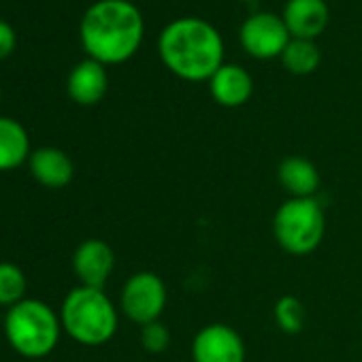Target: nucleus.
I'll list each match as a JSON object with an SVG mask.
<instances>
[{
    "instance_id": "nucleus-17",
    "label": "nucleus",
    "mask_w": 362,
    "mask_h": 362,
    "mask_svg": "<svg viewBox=\"0 0 362 362\" xmlns=\"http://www.w3.org/2000/svg\"><path fill=\"white\" fill-rule=\"evenodd\" d=\"M273 317L279 330H284L286 334H298L305 328L307 322V309L300 303V298L286 294L279 296L275 307H273Z\"/></svg>"
},
{
    "instance_id": "nucleus-8",
    "label": "nucleus",
    "mask_w": 362,
    "mask_h": 362,
    "mask_svg": "<svg viewBox=\"0 0 362 362\" xmlns=\"http://www.w3.org/2000/svg\"><path fill=\"white\" fill-rule=\"evenodd\" d=\"M194 362H245L243 337L228 324L203 326L192 341Z\"/></svg>"
},
{
    "instance_id": "nucleus-20",
    "label": "nucleus",
    "mask_w": 362,
    "mask_h": 362,
    "mask_svg": "<svg viewBox=\"0 0 362 362\" xmlns=\"http://www.w3.org/2000/svg\"><path fill=\"white\" fill-rule=\"evenodd\" d=\"M13 49H16V33H13L11 24L0 20V60L11 56Z\"/></svg>"
},
{
    "instance_id": "nucleus-10",
    "label": "nucleus",
    "mask_w": 362,
    "mask_h": 362,
    "mask_svg": "<svg viewBox=\"0 0 362 362\" xmlns=\"http://www.w3.org/2000/svg\"><path fill=\"white\" fill-rule=\"evenodd\" d=\"M28 166L33 177L45 188H64L75 175L73 160L58 147H41L30 153Z\"/></svg>"
},
{
    "instance_id": "nucleus-16",
    "label": "nucleus",
    "mask_w": 362,
    "mask_h": 362,
    "mask_svg": "<svg viewBox=\"0 0 362 362\" xmlns=\"http://www.w3.org/2000/svg\"><path fill=\"white\" fill-rule=\"evenodd\" d=\"M284 66L296 75H307L317 69L320 64V49L311 39L292 37L286 49L281 52Z\"/></svg>"
},
{
    "instance_id": "nucleus-18",
    "label": "nucleus",
    "mask_w": 362,
    "mask_h": 362,
    "mask_svg": "<svg viewBox=\"0 0 362 362\" xmlns=\"http://www.w3.org/2000/svg\"><path fill=\"white\" fill-rule=\"evenodd\" d=\"M28 279L18 264L0 262V305L13 307L24 300Z\"/></svg>"
},
{
    "instance_id": "nucleus-12",
    "label": "nucleus",
    "mask_w": 362,
    "mask_h": 362,
    "mask_svg": "<svg viewBox=\"0 0 362 362\" xmlns=\"http://www.w3.org/2000/svg\"><path fill=\"white\" fill-rule=\"evenodd\" d=\"M211 96L224 107H239L250 100L254 92L252 75L239 64H222L209 77Z\"/></svg>"
},
{
    "instance_id": "nucleus-11",
    "label": "nucleus",
    "mask_w": 362,
    "mask_h": 362,
    "mask_svg": "<svg viewBox=\"0 0 362 362\" xmlns=\"http://www.w3.org/2000/svg\"><path fill=\"white\" fill-rule=\"evenodd\" d=\"M284 22L292 37L313 39L328 24L326 0H288L284 7Z\"/></svg>"
},
{
    "instance_id": "nucleus-19",
    "label": "nucleus",
    "mask_w": 362,
    "mask_h": 362,
    "mask_svg": "<svg viewBox=\"0 0 362 362\" xmlns=\"http://www.w3.org/2000/svg\"><path fill=\"white\" fill-rule=\"evenodd\" d=\"M139 339H141V345H143L145 351H149V354H162L170 345V330L160 320H156V322H149V324L141 326Z\"/></svg>"
},
{
    "instance_id": "nucleus-5",
    "label": "nucleus",
    "mask_w": 362,
    "mask_h": 362,
    "mask_svg": "<svg viewBox=\"0 0 362 362\" xmlns=\"http://www.w3.org/2000/svg\"><path fill=\"white\" fill-rule=\"evenodd\" d=\"M277 245L292 256L313 254L326 235V216L317 199H288L273 216Z\"/></svg>"
},
{
    "instance_id": "nucleus-14",
    "label": "nucleus",
    "mask_w": 362,
    "mask_h": 362,
    "mask_svg": "<svg viewBox=\"0 0 362 362\" xmlns=\"http://www.w3.org/2000/svg\"><path fill=\"white\" fill-rule=\"evenodd\" d=\"M66 88H69V96L77 105H83V107L96 105L105 96V92H107V71H105V64L94 60V58H88V60L79 62L71 71Z\"/></svg>"
},
{
    "instance_id": "nucleus-4",
    "label": "nucleus",
    "mask_w": 362,
    "mask_h": 362,
    "mask_svg": "<svg viewBox=\"0 0 362 362\" xmlns=\"http://www.w3.org/2000/svg\"><path fill=\"white\" fill-rule=\"evenodd\" d=\"M62 332L60 315L39 298H24L9 307L5 315V337L24 358L39 360L49 356Z\"/></svg>"
},
{
    "instance_id": "nucleus-1",
    "label": "nucleus",
    "mask_w": 362,
    "mask_h": 362,
    "mask_svg": "<svg viewBox=\"0 0 362 362\" xmlns=\"http://www.w3.org/2000/svg\"><path fill=\"white\" fill-rule=\"evenodd\" d=\"M162 62L190 81L209 79L224 64V41L218 28L201 18H179L166 24L158 41Z\"/></svg>"
},
{
    "instance_id": "nucleus-13",
    "label": "nucleus",
    "mask_w": 362,
    "mask_h": 362,
    "mask_svg": "<svg viewBox=\"0 0 362 362\" xmlns=\"http://www.w3.org/2000/svg\"><path fill=\"white\" fill-rule=\"evenodd\" d=\"M277 179L290 199H315L320 190V173L313 162L300 156H288L279 162Z\"/></svg>"
},
{
    "instance_id": "nucleus-3",
    "label": "nucleus",
    "mask_w": 362,
    "mask_h": 362,
    "mask_svg": "<svg viewBox=\"0 0 362 362\" xmlns=\"http://www.w3.org/2000/svg\"><path fill=\"white\" fill-rule=\"evenodd\" d=\"M60 322L62 330L73 341L88 347H98L115 337L119 313L103 290L77 286L62 300Z\"/></svg>"
},
{
    "instance_id": "nucleus-7",
    "label": "nucleus",
    "mask_w": 362,
    "mask_h": 362,
    "mask_svg": "<svg viewBox=\"0 0 362 362\" xmlns=\"http://www.w3.org/2000/svg\"><path fill=\"white\" fill-rule=\"evenodd\" d=\"M241 45L256 58H273L286 49L292 35L284 18L275 13H252L239 30Z\"/></svg>"
},
{
    "instance_id": "nucleus-6",
    "label": "nucleus",
    "mask_w": 362,
    "mask_h": 362,
    "mask_svg": "<svg viewBox=\"0 0 362 362\" xmlns=\"http://www.w3.org/2000/svg\"><path fill=\"white\" fill-rule=\"evenodd\" d=\"M166 300L168 290L164 279L151 271H139L124 284L119 294V309L130 322L145 326L160 320L166 309Z\"/></svg>"
},
{
    "instance_id": "nucleus-2",
    "label": "nucleus",
    "mask_w": 362,
    "mask_h": 362,
    "mask_svg": "<svg viewBox=\"0 0 362 362\" xmlns=\"http://www.w3.org/2000/svg\"><path fill=\"white\" fill-rule=\"evenodd\" d=\"M79 37L90 58L103 64H117L139 49L143 16L130 0H98L86 11Z\"/></svg>"
},
{
    "instance_id": "nucleus-9",
    "label": "nucleus",
    "mask_w": 362,
    "mask_h": 362,
    "mask_svg": "<svg viewBox=\"0 0 362 362\" xmlns=\"http://www.w3.org/2000/svg\"><path fill=\"white\" fill-rule=\"evenodd\" d=\"M115 269V254L103 239H86L73 254V271L81 286L103 290Z\"/></svg>"
},
{
    "instance_id": "nucleus-15",
    "label": "nucleus",
    "mask_w": 362,
    "mask_h": 362,
    "mask_svg": "<svg viewBox=\"0 0 362 362\" xmlns=\"http://www.w3.org/2000/svg\"><path fill=\"white\" fill-rule=\"evenodd\" d=\"M28 130L11 117H0V173L13 170L30 158Z\"/></svg>"
}]
</instances>
